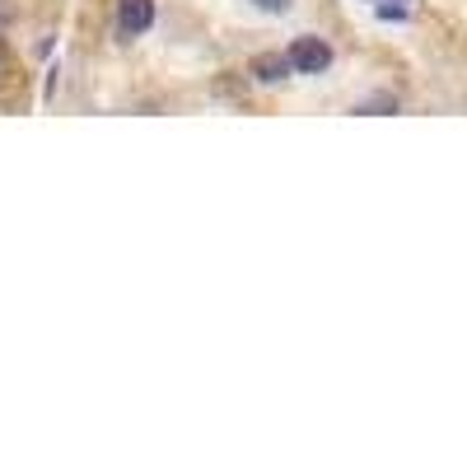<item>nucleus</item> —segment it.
Segmentation results:
<instances>
[{"label":"nucleus","mask_w":467,"mask_h":467,"mask_svg":"<svg viewBox=\"0 0 467 467\" xmlns=\"http://www.w3.org/2000/svg\"><path fill=\"white\" fill-rule=\"evenodd\" d=\"M290 61H295V75H323V70H332L337 52H332L327 37L304 33V37H295V43H290Z\"/></svg>","instance_id":"1"},{"label":"nucleus","mask_w":467,"mask_h":467,"mask_svg":"<svg viewBox=\"0 0 467 467\" xmlns=\"http://www.w3.org/2000/svg\"><path fill=\"white\" fill-rule=\"evenodd\" d=\"M154 28V0H117V37H140Z\"/></svg>","instance_id":"2"},{"label":"nucleus","mask_w":467,"mask_h":467,"mask_svg":"<svg viewBox=\"0 0 467 467\" xmlns=\"http://www.w3.org/2000/svg\"><path fill=\"white\" fill-rule=\"evenodd\" d=\"M248 70L257 75L262 85H281V80H290V75H295V61H290V52H257Z\"/></svg>","instance_id":"3"},{"label":"nucleus","mask_w":467,"mask_h":467,"mask_svg":"<svg viewBox=\"0 0 467 467\" xmlns=\"http://www.w3.org/2000/svg\"><path fill=\"white\" fill-rule=\"evenodd\" d=\"M356 112H398V99H393V94H379V99H369V103H360Z\"/></svg>","instance_id":"4"},{"label":"nucleus","mask_w":467,"mask_h":467,"mask_svg":"<svg viewBox=\"0 0 467 467\" xmlns=\"http://www.w3.org/2000/svg\"><path fill=\"white\" fill-rule=\"evenodd\" d=\"M253 5H257L262 15H285V10L295 5V0H253Z\"/></svg>","instance_id":"5"},{"label":"nucleus","mask_w":467,"mask_h":467,"mask_svg":"<svg viewBox=\"0 0 467 467\" xmlns=\"http://www.w3.org/2000/svg\"><path fill=\"white\" fill-rule=\"evenodd\" d=\"M369 5H379V0H369Z\"/></svg>","instance_id":"6"}]
</instances>
